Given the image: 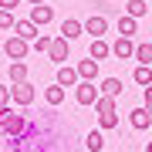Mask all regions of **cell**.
Instances as JSON below:
<instances>
[{"instance_id":"8992f818","label":"cell","mask_w":152,"mask_h":152,"mask_svg":"<svg viewBox=\"0 0 152 152\" xmlns=\"http://www.w3.org/2000/svg\"><path fill=\"white\" fill-rule=\"evenodd\" d=\"M58 85H61V88H78V85H81V75H78V68L61 64V68H58Z\"/></svg>"},{"instance_id":"5b68a950","label":"cell","mask_w":152,"mask_h":152,"mask_svg":"<svg viewBox=\"0 0 152 152\" xmlns=\"http://www.w3.org/2000/svg\"><path fill=\"white\" fill-rule=\"evenodd\" d=\"M48 54H51V61L64 64V61H68V54H71V41H64V37H54V41H51V48H48Z\"/></svg>"},{"instance_id":"603a6c76","label":"cell","mask_w":152,"mask_h":152,"mask_svg":"<svg viewBox=\"0 0 152 152\" xmlns=\"http://www.w3.org/2000/svg\"><path fill=\"white\" fill-rule=\"evenodd\" d=\"M85 145L91 149V152H102V149H105V139H102V132H88V135H85Z\"/></svg>"},{"instance_id":"52a82bcc","label":"cell","mask_w":152,"mask_h":152,"mask_svg":"<svg viewBox=\"0 0 152 152\" xmlns=\"http://www.w3.org/2000/svg\"><path fill=\"white\" fill-rule=\"evenodd\" d=\"M129 122H132V129H152V112L145 105H139V108L129 112Z\"/></svg>"},{"instance_id":"2e32d148","label":"cell","mask_w":152,"mask_h":152,"mask_svg":"<svg viewBox=\"0 0 152 152\" xmlns=\"http://www.w3.org/2000/svg\"><path fill=\"white\" fill-rule=\"evenodd\" d=\"M78 75H81V81H95V78H98V61L95 58L81 61V64H78Z\"/></svg>"},{"instance_id":"44dd1931","label":"cell","mask_w":152,"mask_h":152,"mask_svg":"<svg viewBox=\"0 0 152 152\" xmlns=\"http://www.w3.org/2000/svg\"><path fill=\"white\" fill-rule=\"evenodd\" d=\"M135 61H139V64H152V41L135 44Z\"/></svg>"},{"instance_id":"ac0fdd59","label":"cell","mask_w":152,"mask_h":152,"mask_svg":"<svg viewBox=\"0 0 152 152\" xmlns=\"http://www.w3.org/2000/svg\"><path fill=\"white\" fill-rule=\"evenodd\" d=\"M10 81L14 85H24V81H27V61H10Z\"/></svg>"},{"instance_id":"f1b7e54d","label":"cell","mask_w":152,"mask_h":152,"mask_svg":"<svg viewBox=\"0 0 152 152\" xmlns=\"http://www.w3.org/2000/svg\"><path fill=\"white\" fill-rule=\"evenodd\" d=\"M142 91H145V108L152 112V85H149V88H142Z\"/></svg>"},{"instance_id":"484cf974","label":"cell","mask_w":152,"mask_h":152,"mask_svg":"<svg viewBox=\"0 0 152 152\" xmlns=\"http://www.w3.org/2000/svg\"><path fill=\"white\" fill-rule=\"evenodd\" d=\"M51 41H54V37H44V34H41V37L34 41L31 48H34V51H48V48H51Z\"/></svg>"},{"instance_id":"277c9868","label":"cell","mask_w":152,"mask_h":152,"mask_svg":"<svg viewBox=\"0 0 152 152\" xmlns=\"http://www.w3.org/2000/svg\"><path fill=\"white\" fill-rule=\"evenodd\" d=\"M10 98H14V105L27 108V105L34 102V85H31V81H24V85H14V88H10Z\"/></svg>"},{"instance_id":"ba28073f","label":"cell","mask_w":152,"mask_h":152,"mask_svg":"<svg viewBox=\"0 0 152 152\" xmlns=\"http://www.w3.org/2000/svg\"><path fill=\"white\" fill-rule=\"evenodd\" d=\"M112 54H115V58H122V61L135 58V41H132V37H118V41L112 44Z\"/></svg>"},{"instance_id":"e0dca14e","label":"cell","mask_w":152,"mask_h":152,"mask_svg":"<svg viewBox=\"0 0 152 152\" xmlns=\"http://www.w3.org/2000/svg\"><path fill=\"white\" fill-rule=\"evenodd\" d=\"M132 78H135V85L149 88V85H152V64H135V71H132Z\"/></svg>"},{"instance_id":"9c48e42d","label":"cell","mask_w":152,"mask_h":152,"mask_svg":"<svg viewBox=\"0 0 152 152\" xmlns=\"http://www.w3.org/2000/svg\"><path fill=\"white\" fill-rule=\"evenodd\" d=\"M81 34H85V20L68 17V20L61 24V37H64V41H75V37H81Z\"/></svg>"},{"instance_id":"d6986e66","label":"cell","mask_w":152,"mask_h":152,"mask_svg":"<svg viewBox=\"0 0 152 152\" xmlns=\"http://www.w3.org/2000/svg\"><path fill=\"white\" fill-rule=\"evenodd\" d=\"M125 14L139 20V17H145V14H149V7H145V0H129V4H125Z\"/></svg>"},{"instance_id":"30bf717a","label":"cell","mask_w":152,"mask_h":152,"mask_svg":"<svg viewBox=\"0 0 152 152\" xmlns=\"http://www.w3.org/2000/svg\"><path fill=\"white\" fill-rule=\"evenodd\" d=\"M27 20L34 24V27H44V24H51V20H54V10H51V7H31V17H27Z\"/></svg>"},{"instance_id":"83f0119b","label":"cell","mask_w":152,"mask_h":152,"mask_svg":"<svg viewBox=\"0 0 152 152\" xmlns=\"http://www.w3.org/2000/svg\"><path fill=\"white\" fill-rule=\"evenodd\" d=\"M17 4H20V0H0V10H14Z\"/></svg>"},{"instance_id":"7a4b0ae2","label":"cell","mask_w":152,"mask_h":152,"mask_svg":"<svg viewBox=\"0 0 152 152\" xmlns=\"http://www.w3.org/2000/svg\"><path fill=\"white\" fill-rule=\"evenodd\" d=\"M31 51H34V48H31V41L17 37V34H10V37L4 41V54L10 58V61H24V58L31 54Z\"/></svg>"},{"instance_id":"cb8c5ba5","label":"cell","mask_w":152,"mask_h":152,"mask_svg":"<svg viewBox=\"0 0 152 152\" xmlns=\"http://www.w3.org/2000/svg\"><path fill=\"white\" fill-rule=\"evenodd\" d=\"M14 27H17L14 10H0V31H14Z\"/></svg>"},{"instance_id":"4dcf8cb0","label":"cell","mask_w":152,"mask_h":152,"mask_svg":"<svg viewBox=\"0 0 152 152\" xmlns=\"http://www.w3.org/2000/svg\"><path fill=\"white\" fill-rule=\"evenodd\" d=\"M145 152H152V142H149V145H145Z\"/></svg>"},{"instance_id":"3957f363","label":"cell","mask_w":152,"mask_h":152,"mask_svg":"<svg viewBox=\"0 0 152 152\" xmlns=\"http://www.w3.org/2000/svg\"><path fill=\"white\" fill-rule=\"evenodd\" d=\"M75 98H78V105H95L98 98H102V91H98L95 81H81L75 88Z\"/></svg>"},{"instance_id":"d4e9b609","label":"cell","mask_w":152,"mask_h":152,"mask_svg":"<svg viewBox=\"0 0 152 152\" xmlns=\"http://www.w3.org/2000/svg\"><path fill=\"white\" fill-rule=\"evenodd\" d=\"M98 125L102 129H115L118 125V115H98Z\"/></svg>"},{"instance_id":"5bb4252c","label":"cell","mask_w":152,"mask_h":152,"mask_svg":"<svg viewBox=\"0 0 152 152\" xmlns=\"http://www.w3.org/2000/svg\"><path fill=\"white\" fill-rule=\"evenodd\" d=\"M135 31H139V20L135 17H118V37H135Z\"/></svg>"},{"instance_id":"ffe728a7","label":"cell","mask_w":152,"mask_h":152,"mask_svg":"<svg viewBox=\"0 0 152 152\" xmlns=\"http://www.w3.org/2000/svg\"><path fill=\"white\" fill-rule=\"evenodd\" d=\"M44 102H48V105H61V102H64V88L54 81V85L48 88V91H44Z\"/></svg>"},{"instance_id":"4fadbf2b","label":"cell","mask_w":152,"mask_h":152,"mask_svg":"<svg viewBox=\"0 0 152 152\" xmlns=\"http://www.w3.org/2000/svg\"><path fill=\"white\" fill-rule=\"evenodd\" d=\"M98 91L108 95V98H118L122 95V81L118 78H102V81H98Z\"/></svg>"},{"instance_id":"9a60e30c","label":"cell","mask_w":152,"mask_h":152,"mask_svg":"<svg viewBox=\"0 0 152 152\" xmlns=\"http://www.w3.org/2000/svg\"><path fill=\"white\" fill-rule=\"evenodd\" d=\"M108 54H112V44H108V41H102V37H98V41H91V51H88V58H95V61H105Z\"/></svg>"},{"instance_id":"6da1fadb","label":"cell","mask_w":152,"mask_h":152,"mask_svg":"<svg viewBox=\"0 0 152 152\" xmlns=\"http://www.w3.org/2000/svg\"><path fill=\"white\" fill-rule=\"evenodd\" d=\"M0 129H4L7 135H14V139H31L34 132H37L20 112H14L10 105H7V108H0Z\"/></svg>"},{"instance_id":"f546056e","label":"cell","mask_w":152,"mask_h":152,"mask_svg":"<svg viewBox=\"0 0 152 152\" xmlns=\"http://www.w3.org/2000/svg\"><path fill=\"white\" fill-rule=\"evenodd\" d=\"M27 4H31V7H41V4H44V0H27Z\"/></svg>"},{"instance_id":"7c38bea8","label":"cell","mask_w":152,"mask_h":152,"mask_svg":"<svg viewBox=\"0 0 152 152\" xmlns=\"http://www.w3.org/2000/svg\"><path fill=\"white\" fill-rule=\"evenodd\" d=\"M14 34H17V37H24V41H37L41 37V34H37V27H34V24L31 20H17V27H14Z\"/></svg>"},{"instance_id":"4316f807","label":"cell","mask_w":152,"mask_h":152,"mask_svg":"<svg viewBox=\"0 0 152 152\" xmlns=\"http://www.w3.org/2000/svg\"><path fill=\"white\" fill-rule=\"evenodd\" d=\"M10 102H14V98H10V88H4V85H0V108H7Z\"/></svg>"},{"instance_id":"8fae6325","label":"cell","mask_w":152,"mask_h":152,"mask_svg":"<svg viewBox=\"0 0 152 152\" xmlns=\"http://www.w3.org/2000/svg\"><path fill=\"white\" fill-rule=\"evenodd\" d=\"M105 31H108V20H105V17L95 14V17H88V20H85V34H91V41H98Z\"/></svg>"},{"instance_id":"7402d4cb","label":"cell","mask_w":152,"mask_h":152,"mask_svg":"<svg viewBox=\"0 0 152 152\" xmlns=\"http://www.w3.org/2000/svg\"><path fill=\"white\" fill-rule=\"evenodd\" d=\"M95 108H98V115H115V98L102 95V98L95 102Z\"/></svg>"}]
</instances>
